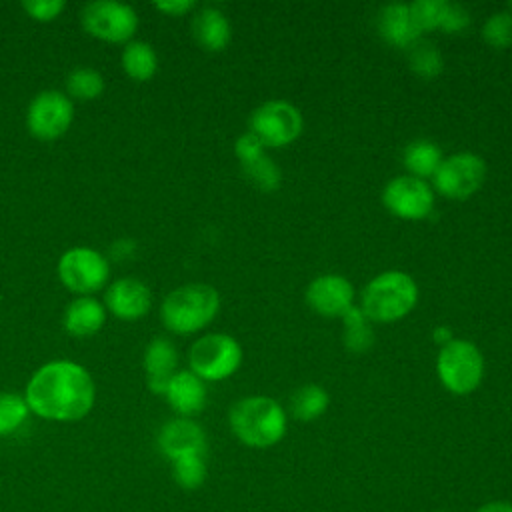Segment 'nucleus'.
Masks as SVG:
<instances>
[{"label":"nucleus","mask_w":512,"mask_h":512,"mask_svg":"<svg viewBox=\"0 0 512 512\" xmlns=\"http://www.w3.org/2000/svg\"><path fill=\"white\" fill-rule=\"evenodd\" d=\"M432 338H434L436 344L446 346L448 342L454 340V334H452V330H450L448 326H436V328L432 330Z\"/></svg>","instance_id":"nucleus-38"},{"label":"nucleus","mask_w":512,"mask_h":512,"mask_svg":"<svg viewBox=\"0 0 512 512\" xmlns=\"http://www.w3.org/2000/svg\"><path fill=\"white\" fill-rule=\"evenodd\" d=\"M178 354L170 340L154 338L144 352L146 384L154 394H166V388L176 374Z\"/></svg>","instance_id":"nucleus-17"},{"label":"nucleus","mask_w":512,"mask_h":512,"mask_svg":"<svg viewBox=\"0 0 512 512\" xmlns=\"http://www.w3.org/2000/svg\"><path fill=\"white\" fill-rule=\"evenodd\" d=\"M306 304L320 316L342 318L354 306V286L340 274L316 276L306 286Z\"/></svg>","instance_id":"nucleus-13"},{"label":"nucleus","mask_w":512,"mask_h":512,"mask_svg":"<svg viewBox=\"0 0 512 512\" xmlns=\"http://www.w3.org/2000/svg\"><path fill=\"white\" fill-rule=\"evenodd\" d=\"M482 38L488 46L504 50L512 46V12L498 10L482 26Z\"/></svg>","instance_id":"nucleus-29"},{"label":"nucleus","mask_w":512,"mask_h":512,"mask_svg":"<svg viewBox=\"0 0 512 512\" xmlns=\"http://www.w3.org/2000/svg\"><path fill=\"white\" fill-rule=\"evenodd\" d=\"M190 370L208 382L232 376L242 364V348L230 334L212 332L200 336L188 350Z\"/></svg>","instance_id":"nucleus-6"},{"label":"nucleus","mask_w":512,"mask_h":512,"mask_svg":"<svg viewBox=\"0 0 512 512\" xmlns=\"http://www.w3.org/2000/svg\"><path fill=\"white\" fill-rule=\"evenodd\" d=\"M110 274L108 260L92 248H70L58 260L60 282L78 294H90L100 290Z\"/></svg>","instance_id":"nucleus-10"},{"label":"nucleus","mask_w":512,"mask_h":512,"mask_svg":"<svg viewBox=\"0 0 512 512\" xmlns=\"http://www.w3.org/2000/svg\"><path fill=\"white\" fill-rule=\"evenodd\" d=\"M330 404L328 392L320 384H304L290 396V414L300 422L320 418Z\"/></svg>","instance_id":"nucleus-22"},{"label":"nucleus","mask_w":512,"mask_h":512,"mask_svg":"<svg viewBox=\"0 0 512 512\" xmlns=\"http://www.w3.org/2000/svg\"><path fill=\"white\" fill-rule=\"evenodd\" d=\"M342 326H344V346L354 352V354H364L372 348L374 344V330L372 322L368 316L358 308L352 306L344 316H342Z\"/></svg>","instance_id":"nucleus-23"},{"label":"nucleus","mask_w":512,"mask_h":512,"mask_svg":"<svg viewBox=\"0 0 512 512\" xmlns=\"http://www.w3.org/2000/svg\"><path fill=\"white\" fill-rule=\"evenodd\" d=\"M158 446L170 460L206 452L204 430L190 418H174L166 422L158 434Z\"/></svg>","instance_id":"nucleus-14"},{"label":"nucleus","mask_w":512,"mask_h":512,"mask_svg":"<svg viewBox=\"0 0 512 512\" xmlns=\"http://www.w3.org/2000/svg\"><path fill=\"white\" fill-rule=\"evenodd\" d=\"M172 474L174 480L184 488V490H196L204 484L206 480V462L204 456L200 454H190L172 460Z\"/></svg>","instance_id":"nucleus-28"},{"label":"nucleus","mask_w":512,"mask_h":512,"mask_svg":"<svg viewBox=\"0 0 512 512\" xmlns=\"http://www.w3.org/2000/svg\"><path fill=\"white\" fill-rule=\"evenodd\" d=\"M264 152V144L248 130V132H244V134H240L238 138H236V142H234V154L238 156V160H240V164L242 162H248V160H252V158H256V156H260Z\"/></svg>","instance_id":"nucleus-34"},{"label":"nucleus","mask_w":512,"mask_h":512,"mask_svg":"<svg viewBox=\"0 0 512 512\" xmlns=\"http://www.w3.org/2000/svg\"><path fill=\"white\" fill-rule=\"evenodd\" d=\"M122 68L130 78L144 82L156 74L158 56L148 42H128L122 50Z\"/></svg>","instance_id":"nucleus-24"},{"label":"nucleus","mask_w":512,"mask_h":512,"mask_svg":"<svg viewBox=\"0 0 512 512\" xmlns=\"http://www.w3.org/2000/svg\"><path fill=\"white\" fill-rule=\"evenodd\" d=\"M382 204L402 220H424L434 208V190L422 178L396 176L384 186Z\"/></svg>","instance_id":"nucleus-11"},{"label":"nucleus","mask_w":512,"mask_h":512,"mask_svg":"<svg viewBox=\"0 0 512 512\" xmlns=\"http://www.w3.org/2000/svg\"><path fill=\"white\" fill-rule=\"evenodd\" d=\"M134 252V242L132 240H116L112 246H110V254H114V258H124V256H130Z\"/></svg>","instance_id":"nucleus-36"},{"label":"nucleus","mask_w":512,"mask_h":512,"mask_svg":"<svg viewBox=\"0 0 512 512\" xmlns=\"http://www.w3.org/2000/svg\"><path fill=\"white\" fill-rule=\"evenodd\" d=\"M304 128L300 110L286 100H268L254 108L250 116V132L264 148H282L292 144Z\"/></svg>","instance_id":"nucleus-7"},{"label":"nucleus","mask_w":512,"mask_h":512,"mask_svg":"<svg viewBox=\"0 0 512 512\" xmlns=\"http://www.w3.org/2000/svg\"><path fill=\"white\" fill-rule=\"evenodd\" d=\"M96 388L84 366L54 360L38 368L26 386L28 408L46 420L72 422L84 418L94 404Z\"/></svg>","instance_id":"nucleus-1"},{"label":"nucleus","mask_w":512,"mask_h":512,"mask_svg":"<svg viewBox=\"0 0 512 512\" xmlns=\"http://www.w3.org/2000/svg\"><path fill=\"white\" fill-rule=\"evenodd\" d=\"M378 32L390 46L404 50H408L422 34L414 24L410 6L404 2H392L380 8Z\"/></svg>","instance_id":"nucleus-16"},{"label":"nucleus","mask_w":512,"mask_h":512,"mask_svg":"<svg viewBox=\"0 0 512 512\" xmlns=\"http://www.w3.org/2000/svg\"><path fill=\"white\" fill-rule=\"evenodd\" d=\"M510 6H512V4H510Z\"/></svg>","instance_id":"nucleus-39"},{"label":"nucleus","mask_w":512,"mask_h":512,"mask_svg":"<svg viewBox=\"0 0 512 512\" xmlns=\"http://www.w3.org/2000/svg\"><path fill=\"white\" fill-rule=\"evenodd\" d=\"M28 404L22 396L0 392V436L12 434L28 416Z\"/></svg>","instance_id":"nucleus-30"},{"label":"nucleus","mask_w":512,"mask_h":512,"mask_svg":"<svg viewBox=\"0 0 512 512\" xmlns=\"http://www.w3.org/2000/svg\"><path fill=\"white\" fill-rule=\"evenodd\" d=\"M106 320V312H104V306L90 298V296H84V298H76L70 302V306L66 308V314H64V328L72 334V336H92L96 334L102 324Z\"/></svg>","instance_id":"nucleus-20"},{"label":"nucleus","mask_w":512,"mask_h":512,"mask_svg":"<svg viewBox=\"0 0 512 512\" xmlns=\"http://www.w3.org/2000/svg\"><path fill=\"white\" fill-rule=\"evenodd\" d=\"M234 436L250 448H270L286 434V412L270 396L254 394L240 398L228 414Z\"/></svg>","instance_id":"nucleus-2"},{"label":"nucleus","mask_w":512,"mask_h":512,"mask_svg":"<svg viewBox=\"0 0 512 512\" xmlns=\"http://www.w3.org/2000/svg\"><path fill=\"white\" fill-rule=\"evenodd\" d=\"M242 170H244L246 178L262 192H274L282 182L280 168L266 152H262L260 156H256L248 162H242Z\"/></svg>","instance_id":"nucleus-26"},{"label":"nucleus","mask_w":512,"mask_h":512,"mask_svg":"<svg viewBox=\"0 0 512 512\" xmlns=\"http://www.w3.org/2000/svg\"><path fill=\"white\" fill-rule=\"evenodd\" d=\"M66 90L72 98L94 100L104 90V78L100 72H96L92 68H76L68 74Z\"/></svg>","instance_id":"nucleus-27"},{"label":"nucleus","mask_w":512,"mask_h":512,"mask_svg":"<svg viewBox=\"0 0 512 512\" xmlns=\"http://www.w3.org/2000/svg\"><path fill=\"white\" fill-rule=\"evenodd\" d=\"M408 66L414 74H418L424 80L436 78L444 68V58L434 42L418 38L408 48Z\"/></svg>","instance_id":"nucleus-25"},{"label":"nucleus","mask_w":512,"mask_h":512,"mask_svg":"<svg viewBox=\"0 0 512 512\" xmlns=\"http://www.w3.org/2000/svg\"><path fill=\"white\" fill-rule=\"evenodd\" d=\"M74 116L68 96L58 90H44L28 106L26 126L28 132L40 140H54L62 136Z\"/></svg>","instance_id":"nucleus-12"},{"label":"nucleus","mask_w":512,"mask_h":512,"mask_svg":"<svg viewBox=\"0 0 512 512\" xmlns=\"http://www.w3.org/2000/svg\"><path fill=\"white\" fill-rule=\"evenodd\" d=\"M436 374L448 392L456 396L470 394L484 378V356L470 340L454 338L440 348L436 358Z\"/></svg>","instance_id":"nucleus-5"},{"label":"nucleus","mask_w":512,"mask_h":512,"mask_svg":"<svg viewBox=\"0 0 512 512\" xmlns=\"http://www.w3.org/2000/svg\"><path fill=\"white\" fill-rule=\"evenodd\" d=\"M84 30L106 42H126L138 28V16L132 6L116 0L88 2L80 12Z\"/></svg>","instance_id":"nucleus-9"},{"label":"nucleus","mask_w":512,"mask_h":512,"mask_svg":"<svg viewBox=\"0 0 512 512\" xmlns=\"http://www.w3.org/2000/svg\"><path fill=\"white\" fill-rule=\"evenodd\" d=\"M22 8L30 18L48 22L54 20L64 10V0H24Z\"/></svg>","instance_id":"nucleus-33"},{"label":"nucleus","mask_w":512,"mask_h":512,"mask_svg":"<svg viewBox=\"0 0 512 512\" xmlns=\"http://www.w3.org/2000/svg\"><path fill=\"white\" fill-rule=\"evenodd\" d=\"M442 160H444L442 150L438 148L436 142H432L428 138L412 140L404 148V154H402V162H404L406 170L410 172V176H416L422 180L432 178Z\"/></svg>","instance_id":"nucleus-21"},{"label":"nucleus","mask_w":512,"mask_h":512,"mask_svg":"<svg viewBox=\"0 0 512 512\" xmlns=\"http://www.w3.org/2000/svg\"><path fill=\"white\" fill-rule=\"evenodd\" d=\"M418 302V286L402 270H386L374 276L362 290L360 310L370 322L388 324L408 316Z\"/></svg>","instance_id":"nucleus-3"},{"label":"nucleus","mask_w":512,"mask_h":512,"mask_svg":"<svg viewBox=\"0 0 512 512\" xmlns=\"http://www.w3.org/2000/svg\"><path fill=\"white\" fill-rule=\"evenodd\" d=\"M154 8H158L160 12H166L170 16H180L186 14L188 10L194 8L192 0H164V2H154Z\"/></svg>","instance_id":"nucleus-35"},{"label":"nucleus","mask_w":512,"mask_h":512,"mask_svg":"<svg viewBox=\"0 0 512 512\" xmlns=\"http://www.w3.org/2000/svg\"><path fill=\"white\" fill-rule=\"evenodd\" d=\"M470 26V12L458 2H446L440 28L448 34H458Z\"/></svg>","instance_id":"nucleus-32"},{"label":"nucleus","mask_w":512,"mask_h":512,"mask_svg":"<svg viewBox=\"0 0 512 512\" xmlns=\"http://www.w3.org/2000/svg\"><path fill=\"white\" fill-rule=\"evenodd\" d=\"M408 6H410V14L414 18V24L418 26L420 32L440 28L446 0H416Z\"/></svg>","instance_id":"nucleus-31"},{"label":"nucleus","mask_w":512,"mask_h":512,"mask_svg":"<svg viewBox=\"0 0 512 512\" xmlns=\"http://www.w3.org/2000/svg\"><path fill=\"white\" fill-rule=\"evenodd\" d=\"M166 400L174 412L186 416L198 414L206 404V386L192 370H180L172 376L166 388Z\"/></svg>","instance_id":"nucleus-18"},{"label":"nucleus","mask_w":512,"mask_h":512,"mask_svg":"<svg viewBox=\"0 0 512 512\" xmlns=\"http://www.w3.org/2000/svg\"><path fill=\"white\" fill-rule=\"evenodd\" d=\"M192 34L196 42L208 52H220L228 46L232 30L222 10L206 6L196 12L192 20Z\"/></svg>","instance_id":"nucleus-19"},{"label":"nucleus","mask_w":512,"mask_h":512,"mask_svg":"<svg viewBox=\"0 0 512 512\" xmlns=\"http://www.w3.org/2000/svg\"><path fill=\"white\" fill-rule=\"evenodd\" d=\"M152 296L144 282L136 278H120L106 290L108 310L122 320H136L150 310Z\"/></svg>","instance_id":"nucleus-15"},{"label":"nucleus","mask_w":512,"mask_h":512,"mask_svg":"<svg viewBox=\"0 0 512 512\" xmlns=\"http://www.w3.org/2000/svg\"><path fill=\"white\" fill-rule=\"evenodd\" d=\"M474 512H512V502H508V500H492L488 504H482Z\"/></svg>","instance_id":"nucleus-37"},{"label":"nucleus","mask_w":512,"mask_h":512,"mask_svg":"<svg viewBox=\"0 0 512 512\" xmlns=\"http://www.w3.org/2000/svg\"><path fill=\"white\" fill-rule=\"evenodd\" d=\"M486 178V162L474 152H456L444 156L432 176L434 190L450 200L474 196Z\"/></svg>","instance_id":"nucleus-8"},{"label":"nucleus","mask_w":512,"mask_h":512,"mask_svg":"<svg viewBox=\"0 0 512 512\" xmlns=\"http://www.w3.org/2000/svg\"><path fill=\"white\" fill-rule=\"evenodd\" d=\"M220 310L216 288L192 282L172 290L162 302V320L170 332L192 334L208 326Z\"/></svg>","instance_id":"nucleus-4"}]
</instances>
